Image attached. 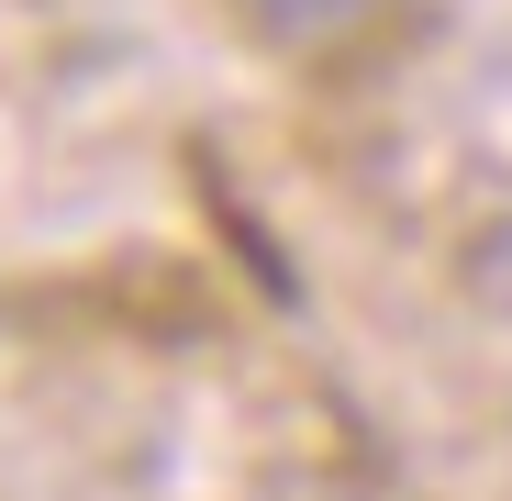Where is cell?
<instances>
[{
	"label": "cell",
	"mask_w": 512,
	"mask_h": 501,
	"mask_svg": "<svg viewBox=\"0 0 512 501\" xmlns=\"http://www.w3.org/2000/svg\"><path fill=\"white\" fill-rule=\"evenodd\" d=\"M234 12H245V34H256V45L334 67V56H368V45L401 23V0H234Z\"/></svg>",
	"instance_id": "6da1fadb"
},
{
	"label": "cell",
	"mask_w": 512,
	"mask_h": 501,
	"mask_svg": "<svg viewBox=\"0 0 512 501\" xmlns=\"http://www.w3.org/2000/svg\"><path fill=\"white\" fill-rule=\"evenodd\" d=\"M334 501H379V490H334Z\"/></svg>",
	"instance_id": "7a4b0ae2"
}]
</instances>
